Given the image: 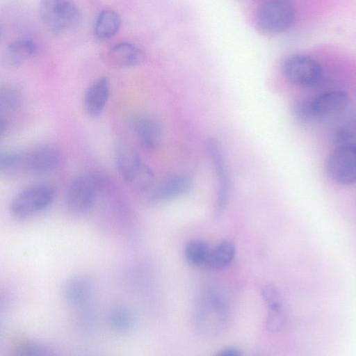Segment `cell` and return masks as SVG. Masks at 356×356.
<instances>
[{"instance_id": "cell-20", "label": "cell", "mask_w": 356, "mask_h": 356, "mask_svg": "<svg viewBox=\"0 0 356 356\" xmlns=\"http://www.w3.org/2000/svg\"><path fill=\"white\" fill-rule=\"evenodd\" d=\"M235 256V247L229 241H223L211 248L205 264L209 268L220 269L228 266Z\"/></svg>"}, {"instance_id": "cell-11", "label": "cell", "mask_w": 356, "mask_h": 356, "mask_svg": "<svg viewBox=\"0 0 356 356\" xmlns=\"http://www.w3.org/2000/svg\"><path fill=\"white\" fill-rule=\"evenodd\" d=\"M207 148L212 164L217 175L219 189L216 202V210L218 213L223 211L226 207L230 191V180L224 155L218 142L216 140H209Z\"/></svg>"}, {"instance_id": "cell-22", "label": "cell", "mask_w": 356, "mask_h": 356, "mask_svg": "<svg viewBox=\"0 0 356 356\" xmlns=\"http://www.w3.org/2000/svg\"><path fill=\"white\" fill-rule=\"evenodd\" d=\"M23 93L15 85L6 84L0 89V109L11 112L17 110L22 104Z\"/></svg>"}, {"instance_id": "cell-21", "label": "cell", "mask_w": 356, "mask_h": 356, "mask_svg": "<svg viewBox=\"0 0 356 356\" xmlns=\"http://www.w3.org/2000/svg\"><path fill=\"white\" fill-rule=\"evenodd\" d=\"M24 150L9 148L0 152L1 173L11 175L20 173Z\"/></svg>"}, {"instance_id": "cell-26", "label": "cell", "mask_w": 356, "mask_h": 356, "mask_svg": "<svg viewBox=\"0 0 356 356\" xmlns=\"http://www.w3.org/2000/svg\"><path fill=\"white\" fill-rule=\"evenodd\" d=\"M76 323L79 328L90 331L96 327L97 313L93 304L76 309Z\"/></svg>"}, {"instance_id": "cell-4", "label": "cell", "mask_w": 356, "mask_h": 356, "mask_svg": "<svg viewBox=\"0 0 356 356\" xmlns=\"http://www.w3.org/2000/svg\"><path fill=\"white\" fill-rule=\"evenodd\" d=\"M56 193L55 188L47 184L29 186L13 198L10 212L19 219L31 218L47 209L54 201Z\"/></svg>"}, {"instance_id": "cell-18", "label": "cell", "mask_w": 356, "mask_h": 356, "mask_svg": "<svg viewBox=\"0 0 356 356\" xmlns=\"http://www.w3.org/2000/svg\"><path fill=\"white\" fill-rule=\"evenodd\" d=\"M121 25L119 13L111 8H104L98 14L94 25V34L99 40H107L118 32Z\"/></svg>"}, {"instance_id": "cell-19", "label": "cell", "mask_w": 356, "mask_h": 356, "mask_svg": "<svg viewBox=\"0 0 356 356\" xmlns=\"http://www.w3.org/2000/svg\"><path fill=\"white\" fill-rule=\"evenodd\" d=\"M107 321L113 330L120 334L130 332L136 325V318L133 312L123 306L111 309L107 315Z\"/></svg>"}, {"instance_id": "cell-25", "label": "cell", "mask_w": 356, "mask_h": 356, "mask_svg": "<svg viewBox=\"0 0 356 356\" xmlns=\"http://www.w3.org/2000/svg\"><path fill=\"white\" fill-rule=\"evenodd\" d=\"M287 316L284 305L267 308L266 329L273 333L282 331L286 326Z\"/></svg>"}, {"instance_id": "cell-2", "label": "cell", "mask_w": 356, "mask_h": 356, "mask_svg": "<svg viewBox=\"0 0 356 356\" xmlns=\"http://www.w3.org/2000/svg\"><path fill=\"white\" fill-rule=\"evenodd\" d=\"M348 102V94L341 90L323 92L314 98L300 99L293 106L296 118L303 123L331 116L345 108Z\"/></svg>"}, {"instance_id": "cell-10", "label": "cell", "mask_w": 356, "mask_h": 356, "mask_svg": "<svg viewBox=\"0 0 356 356\" xmlns=\"http://www.w3.org/2000/svg\"><path fill=\"white\" fill-rule=\"evenodd\" d=\"M59 151L51 145H39L24 151L21 172L44 175L54 172L59 165Z\"/></svg>"}, {"instance_id": "cell-24", "label": "cell", "mask_w": 356, "mask_h": 356, "mask_svg": "<svg viewBox=\"0 0 356 356\" xmlns=\"http://www.w3.org/2000/svg\"><path fill=\"white\" fill-rule=\"evenodd\" d=\"M11 356H56V353L51 347L43 343L24 341L13 348Z\"/></svg>"}, {"instance_id": "cell-1", "label": "cell", "mask_w": 356, "mask_h": 356, "mask_svg": "<svg viewBox=\"0 0 356 356\" xmlns=\"http://www.w3.org/2000/svg\"><path fill=\"white\" fill-rule=\"evenodd\" d=\"M230 309L224 295L213 287H206L197 294L193 309V323L200 334L207 337L219 335L229 321Z\"/></svg>"}, {"instance_id": "cell-15", "label": "cell", "mask_w": 356, "mask_h": 356, "mask_svg": "<svg viewBox=\"0 0 356 356\" xmlns=\"http://www.w3.org/2000/svg\"><path fill=\"white\" fill-rule=\"evenodd\" d=\"M144 59V54L135 44L128 42H119L108 51L106 60L109 65L115 67H129L140 63Z\"/></svg>"}, {"instance_id": "cell-13", "label": "cell", "mask_w": 356, "mask_h": 356, "mask_svg": "<svg viewBox=\"0 0 356 356\" xmlns=\"http://www.w3.org/2000/svg\"><path fill=\"white\" fill-rule=\"evenodd\" d=\"M130 126L145 149L152 150L157 146L161 136V127L156 118L147 115H140L131 120Z\"/></svg>"}, {"instance_id": "cell-3", "label": "cell", "mask_w": 356, "mask_h": 356, "mask_svg": "<svg viewBox=\"0 0 356 356\" xmlns=\"http://www.w3.org/2000/svg\"><path fill=\"white\" fill-rule=\"evenodd\" d=\"M114 159L120 175L129 186L138 191L151 187L154 174L130 145L118 143L114 149Z\"/></svg>"}, {"instance_id": "cell-14", "label": "cell", "mask_w": 356, "mask_h": 356, "mask_svg": "<svg viewBox=\"0 0 356 356\" xmlns=\"http://www.w3.org/2000/svg\"><path fill=\"white\" fill-rule=\"evenodd\" d=\"M110 94V81L102 76L87 89L84 96V108L90 116L97 117L105 108Z\"/></svg>"}, {"instance_id": "cell-9", "label": "cell", "mask_w": 356, "mask_h": 356, "mask_svg": "<svg viewBox=\"0 0 356 356\" xmlns=\"http://www.w3.org/2000/svg\"><path fill=\"white\" fill-rule=\"evenodd\" d=\"M284 76L293 84L311 87L319 83L322 70L320 64L313 58L301 54L291 55L282 65Z\"/></svg>"}, {"instance_id": "cell-27", "label": "cell", "mask_w": 356, "mask_h": 356, "mask_svg": "<svg viewBox=\"0 0 356 356\" xmlns=\"http://www.w3.org/2000/svg\"><path fill=\"white\" fill-rule=\"evenodd\" d=\"M261 295L267 308L283 305L279 290L273 284L264 285L261 289Z\"/></svg>"}, {"instance_id": "cell-16", "label": "cell", "mask_w": 356, "mask_h": 356, "mask_svg": "<svg viewBox=\"0 0 356 356\" xmlns=\"http://www.w3.org/2000/svg\"><path fill=\"white\" fill-rule=\"evenodd\" d=\"M191 181L187 177H169L154 188L150 198L154 202H165L186 194L191 190Z\"/></svg>"}, {"instance_id": "cell-17", "label": "cell", "mask_w": 356, "mask_h": 356, "mask_svg": "<svg viewBox=\"0 0 356 356\" xmlns=\"http://www.w3.org/2000/svg\"><path fill=\"white\" fill-rule=\"evenodd\" d=\"M37 51L36 44L29 38L17 39L5 49L2 60L7 66L17 67L31 58Z\"/></svg>"}, {"instance_id": "cell-8", "label": "cell", "mask_w": 356, "mask_h": 356, "mask_svg": "<svg viewBox=\"0 0 356 356\" xmlns=\"http://www.w3.org/2000/svg\"><path fill=\"white\" fill-rule=\"evenodd\" d=\"M325 171L330 178L341 185L356 183V143L339 145L327 156Z\"/></svg>"}, {"instance_id": "cell-6", "label": "cell", "mask_w": 356, "mask_h": 356, "mask_svg": "<svg viewBox=\"0 0 356 356\" xmlns=\"http://www.w3.org/2000/svg\"><path fill=\"white\" fill-rule=\"evenodd\" d=\"M99 188V179L95 175H82L73 179L65 196L67 211L75 216L88 213L96 201Z\"/></svg>"}, {"instance_id": "cell-12", "label": "cell", "mask_w": 356, "mask_h": 356, "mask_svg": "<svg viewBox=\"0 0 356 356\" xmlns=\"http://www.w3.org/2000/svg\"><path fill=\"white\" fill-rule=\"evenodd\" d=\"M94 284L92 280L84 275H76L69 278L63 286L66 301L76 309L92 303Z\"/></svg>"}, {"instance_id": "cell-5", "label": "cell", "mask_w": 356, "mask_h": 356, "mask_svg": "<svg viewBox=\"0 0 356 356\" xmlns=\"http://www.w3.org/2000/svg\"><path fill=\"white\" fill-rule=\"evenodd\" d=\"M39 13L44 25L55 33L67 31L76 27L82 17L79 6L65 0L41 1Z\"/></svg>"}, {"instance_id": "cell-23", "label": "cell", "mask_w": 356, "mask_h": 356, "mask_svg": "<svg viewBox=\"0 0 356 356\" xmlns=\"http://www.w3.org/2000/svg\"><path fill=\"white\" fill-rule=\"evenodd\" d=\"M210 250L211 248L207 242L193 240L186 245L184 255L189 264L195 266H205Z\"/></svg>"}, {"instance_id": "cell-7", "label": "cell", "mask_w": 356, "mask_h": 356, "mask_svg": "<svg viewBox=\"0 0 356 356\" xmlns=\"http://www.w3.org/2000/svg\"><path fill=\"white\" fill-rule=\"evenodd\" d=\"M295 18V8L286 0L263 1L255 15L257 26L263 31L271 33L286 31L293 24Z\"/></svg>"}, {"instance_id": "cell-28", "label": "cell", "mask_w": 356, "mask_h": 356, "mask_svg": "<svg viewBox=\"0 0 356 356\" xmlns=\"http://www.w3.org/2000/svg\"><path fill=\"white\" fill-rule=\"evenodd\" d=\"M214 356H243L241 350L236 347L225 348L218 353Z\"/></svg>"}]
</instances>
